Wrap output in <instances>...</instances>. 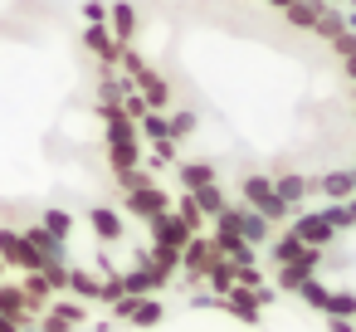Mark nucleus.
I'll list each match as a JSON object with an SVG mask.
<instances>
[{"mask_svg":"<svg viewBox=\"0 0 356 332\" xmlns=\"http://www.w3.org/2000/svg\"><path fill=\"white\" fill-rule=\"evenodd\" d=\"M346 74H351V79H356V54H346Z\"/></svg>","mask_w":356,"mask_h":332,"instance_id":"obj_3","label":"nucleus"},{"mask_svg":"<svg viewBox=\"0 0 356 332\" xmlns=\"http://www.w3.org/2000/svg\"><path fill=\"white\" fill-rule=\"evenodd\" d=\"M317 15H322L317 0H293V6H288V20L293 25H317Z\"/></svg>","mask_w":356,"mask_h":332,"instance_id":"obj_1","label":"nucleus"},{"mask_svg":"<svg viewBox=\"0 0 356 332\" xmlns=\"http://www.w3.org/2000/svg\"><path fill=\"white\" fill-rule=\"evenodd\" d=\"M132 25H137V15H132V10H127V6H118V30H122V35H127V30H132Z\"/></svg>","mask_w":356,"mask_h":332,"instance_id":"obj_2","label":"nucleus"},{"mask_svg":"<svg viewBox=\"0 0 356 332\" xmlns=\"http://www.w3.org/2000/svg\"><path fill=\"white\" fill-rule=\"evenodd\" d=\"M273 6H283V10H288V6H293V0H273Z\"/></svg>","mask_w":356,"mask_h":332,"instance_id":"obj_4","label":"nucleus"},{"mask_svg":"<svg viewBox=\"0 0 356 332\" xmlns=\"http://www.w3.org/2000/svg\"><path fill=\"white\" fill-rule=\"evenodd\" d=\"M317 6H322V0H317Z\"/></svg>","mask_w":356,"mask_h":332,"instance_id":"obj_5","label":"nucleus"}]
</instances>
